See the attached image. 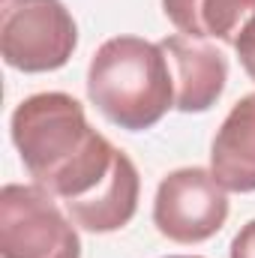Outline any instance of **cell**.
<instances>
[{
  "label": "cell",
  "mask_w": 255,
  "mask_h": 258,
  "mask_svg": "<svg viewBox=\"0 0 255 258\" xmlns=\"http://www.w3.org/2000/svg\"><path fill=\"white\" fill-rule=\"evenodd\" d=\"M12 141L36 186L78 204L114 174L123 150L87 123L84 105L69 93H36L12 111Z\"/></svg>",
  "instance_id": "obj_1"
},
{
  "label": "cell",
  "mask_w": 255,
  "mask_h": 258,
  "mask_svg": "<svg viewBox=\"0 0 255 258\" xmlns=\"http://www.w3.org/2000/svg\"><path fill=\"white\" fill-rule=\"evenodd\" d=\"M87 96L120 129L156 126L174 105V75L162 45L141 36L102 42L87 69Z\"/></svg>",
  "instance_id": "obj_2"
},
{
  "label": "cell",
  "mask_w": 255,
  "mask_h": 258,
  "mask_svg": "<svg viewBox=\"0 0 255 258\" xmlns=\"http://www.w3.org/2000/svg\"><path fill=\"white\" fill-rule=\"evenodd\" d=\"M78 27L60 0H3L0 54L21 72H54L69 63Z\"/></svg>",
  "instance_id": "obj_3"
},
{
  "label": "cell",
  "mask_w": 255,
  "mask_h": 258,
  "mask_svg": "<svg viewBox=\"0 0 255 258\" xmlns=\"http://www.w3.org/2000/svg\"><path fill=\"white\" fill-rule=\"evenodd\" d=\"M0 255L81 258V240L51 192L36 183H6L0 189Z\"/></svg>",
  "instance_id": "obj_4"
},
{
  "label": "cell",
  "mask_w": 255,
  "mask_h": 258,
  "mask_svg": "<svg viewBox=\"0 0 255 258\" xmlns=\"http://www.w3.org/2000/svg\"><path fill=\"white\" fill-rule=\"evenodd\" d=\"M228 189L207 168H177L153 198V225L174 243H204L228 219Z\"/></svg>",
  "instance_id": "obj_5"
},
{
  "label": "cell",
  "mask_w": 255,
  "mask_h": 258,
  "mask_svg": "<svg viewBox=\"0 0 255 258\" xmlns=\"http://www.w3.org/2000/svg\"><path fill=\"white\" fill-rule=\"evenodd\" d=\"M159 45L174 75V108L195 114L216 105L228 81V60L222 57V51L183 33L165 36Z\"/></svg>",
  "instance_id": "obj_6"
},
{
  "label": "cell",
  "mask_w": 255,
  "mask_h": 258,
  "mask_svg": "<svg viewBox=\"0 0 255 258\" xmlns=\"http://www.w3.org/2000/svg\"><path fill=\"white\" fill-rule=\"evenodd\" d=\"M210 171L228 192H255V93H246L216 129Z\"/></svg>",
  "instance_id": "obj_7"
},
{
  "label": "cell",
  "mask_w": 255,
  "mask_h": 258,
  "mask_svg": "<svg viewBox=\"0 0 255 258\" xmlns=\"http://www.w3.org/2000/svg\"><path fill=\"white\" fill-rule=\"evenodd\" d=\"M138 192H141V180H138V168L126 153L120 156L114 174L105 180V186L96 195H90L87 201L78 204H66L72 222L84 231L93 234H108L123 228L138 210Z\"/></svg>",
  "instance_id": "obj_8"
},
{
  "label": "cell",
  "mask_w": 255,
  "mask_h": 258,
  "mask_svg": "<svg viewBox=\"0 0 255 258\" xmlns=\"http://www.w3.org/2000/svg\"><path fill=\"white\" fill-rule=\"evenodd\" d=\"M162 12L189 39L234 45L243 24L255 15V0H162Z\"/></svg>",
  "instance_id": "obj_9"
},
{
  "label": "cell",
  "mask_w": 255,
  "mask_h": 258,
  "mask_svg": "<svg viewBox=\"0 0 255 258\" xmlns=\"http://www.w3.org/2000/svg\"><path fill=\"white\" fill-rule=\"evenodd\" d=\"M234 51H237V60L243 66V72L255 81V15L243 24L237 42H234Z\"/></svg>",
  "instance_id": "obj_10"
},
{
  "label": "cell",
  "mask_w": 255,
  "mask_h": 258,
  "mask_svg": "<svg viewBox=\"0 0 255 258\" xmlns=\"http://www.w3.org/2000/svg\"><path fill=\"white\" fill-rule=\"evenodd\" d=\"M231 258H255V219H249L231 240Z\"/></svg>",
  "instance_id": "obj_11"
},
{
  "label": "cell",
  "mask_w": 255,
  "mask_h": 258,
  "mask_svg": "<svg viewBox=\"0 0 255 258\" xmlns=\"http://www.w3.org/2000/svg\"><path fill=\"white\" fill-rule=\"evenodd\" d=\"M168 258H201V255H168Z\"/></svg>",
  "instance_id": "obj_12"
}]
</instances>
